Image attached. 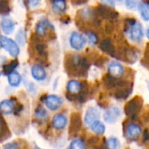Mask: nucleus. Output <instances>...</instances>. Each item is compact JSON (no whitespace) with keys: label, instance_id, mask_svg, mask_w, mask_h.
<instances>
[{"label":"nucleus","instance_id":"obj_1","mask_svg":"<svg viewBox=\"0 0 149 149\" xmlns=\"http://www.w3.org/2000/svg\"><path fill=\"white\" fill-rule=\"evenodd\" d=\"M128 38L133 42H140L143 38V28L140 22L134 19H127L125 28Z\"/></svg>","mask_w":149,"mask_h":149},{"label":"nucleus","instance_id":"obj_2","mask_svg":"<svg viewBox=\"0 0 149 149\" xmlns=\"http://www.w3.org/2000/svg\"><path fill=\"white\" fill-rule=\"evenodd\" d=\"M121 116H122V111L117 106H111L107 107L103 113V119L105 122L110 125L117 123L118 120L121 118Z\"/></svg>","mask_w":149,"mask_h":149},{"label":"nucleus","instance_id":"obj_3","mask_svg":"<svg viewBox=\"0 0 149 149\" xmlns=\"http://www.w3.org/2000/svg\"><path fill=\"white\" fill-rule=\"evenodd\" d=\"M0 46L14 58L17 57L20 52V49L17 44L11 38L5 36H0Z\"/></svg>","mask_w":149,"mask_h":149},{"label":"nucleus","instance_id":"obj_4","mask_svg":"<svg viewBox=\"0 0 149 149\" xmlns=\"http://www.w3.org/2000/svg\"><path fill=\"white\" fill-rule=\"evenodd\" d=\"M69 43L72 49H74L76 51H80L85 47V45L86 44V39L82 34H80L77 31H73V32H72V34L70 36Z\"/></svg>","mask_w":149,"mask_h":149},{"label":"nucleus","instance_id":"obj_5","mask_svg":"<svg viewBox=\"0 0 149 149\" xmlns=\"http://www.w3.org/2000/svg\"><path fill=\"white\" fill-rule=\"evenodd\" d=\"M44 103L49 110L56 111L62 106L63 100L58 95L51 94V95H47L44 99Z\"/></svg>","mask_w":149,"mask_h":149},{"label":"nucleus","instance_id":"obj_6","mask_svg":"<svg viewBox=\"0 0 149 149\" xmlns=\"http://www.w3.org/2000/svg\"><path fill=\"white\" fill-rule=\"evenodd\" d=\"M100 110L95 107H90L86 111V113L84 116V122L87 127H89L94 121L100 120Z\"/></svg>","mask_w":149,"mask_h":149},{"label":"nucleus","instance_id":"obj_7","mask_svg":"<svg viewBox=\"0 0 149 149\" xmlns=\"http://www.w3.org/2000/svg\"><path fill=\"white\" fill-rule=\"evenodd\" d=\"M107 71L111 77L113 78H120L124 74V66L117 62V61H111L107 65Z\"/></svg>","mask_w":149,"mask_h":149},{"label":"nucleus","instance_id":"obj_8","mask_svg":"<svg viewBox=\"0 0 149 149\" xmlns=\"http://www.w3.org/2000/svg\"><path fill=\"white\" fill-rule=\"evenodd\" d=\"M141 127L135 123H130L125 129V134L129 140H135L141 134Z\"/></svg>","mask_w":149,"mask_h":149},{"label":"nucleus","instance_id":"obj_9","mask_svg":"<svg viewBox=\"0 0 149 149\" xmlns=\"http://www.w3.org/2000/svg\"><path fill=\"white\" fill-rule=\"evenodd\" d=\"M16 105L12 100H3L0 102V113L3 115H9L15 111Z\"/></svg>","mask_w":149,"mask_h":149},{"label":"nucleus","instance_id":"obj_10","mask_svg":"<svg viewBox=\"0 0 149 149\" xmlns=\"http://www.w3.org/2000/svg\"><path fill=\"white\" fill-rule=\"evenodd\" d=\"M32 78L37 81H43L46 79V72L40 65H34L31 70Z\"/></svg>","mask_w":149,"mask_h":149},{"label":"nucleus","instance_id":"obj_11","mask_svg":"<svg viewBox=\"0 0 149 149\" xmlns=\"http://www.w3.org/2000/svg\"><path fill=\"white\" fill-rule=\"evenodd\" d=\"M67 118L65 114H57L52 119V127L57 130L64 129L67 125Z\"/></svg>","mask_w":149,"mask_h":149},{"label":"nucleus","instance_id":"obj_12","mask_svg":"<svg viewBox=\"0 0 149 149\" xmlns=\"http://www.w3.org/2000/svg\"><path fill=\"white\" fill-rule=\"evenodd\" d=\"M47 29H52V30H54V26L53 24L48 21L47 19H42L40 20L37 25H36V32L38 34V35H45L46 33V31Z\"/></svg>","mask_w":149,"mask_h":149},{"label":"nucleus","instance_id":"obj_13","mask_svg":"<svg viewBox=\"0 0 149 149\" xmlns=\"http://www.w3.org/2000/svg\"><path fill=\"white\" fill-rule=\"evenodd\" d=\"M0 27H1V30L3 31V33L8 35V34H10L14 31L15 23L8 17H3L0 22Z\"/></svg>","mask_w":149,"mask_h":149},{"label":"nucleus","instance_id":"obj_14","mask_svg":"<svg viewBox=\"0 0 149 149\" xmlns=\"http://www.w3.org/2000/svg\"><path fill=\"white\" fill-rule=\"evenodd\" d=\"M66 90L72 95L78 94L82 90V85H81V83L79 81L75 80V79H72V80L67 82V84H66Z\"/></svg>","mask_w":149,"mask_h":149},{"label":"nucleus","instance_id":"obj_15","mask_svg":"<svg viewBox=\"0 0 149 149\" xmlns=\"http://www.w3.org/2000/svg\"><path fill=\"white\" fill-rule=\"evenodd\" d=\"M88 127H89V129H90L93 134H97V135H103V134L106 133V126H105V124H104L101 120H100L94 121V122H93V124H91Z\"/></svg>","mask_w":149,"mask_h":149},{"label":"nucleus","instance_id":"obj_16","mask_svg":"<svg viewBox=\"0 0 149 149\" xmlns=\"http://www.w3.org/2000/svg\"><path fill=\"white\" fill-rule=\"evenodd\" d=\"M81 126V120L80 117L77 113H73L71 118V123H70V129H69V134H75Z\"/></svg>","mask_w":149,"mask_h":149},{"label":"nucleus","instance_id":"obj_17","mask_svg":"<svg viewBox=\"0 0 149 149\" xmlns=\"http://www.w3.org/2000/svg\"><path fill=\"white\" fill-rule=\"evenodd\" d=\"M21 81L22 77L17 71H13L12 72L8 74V83L10 86L17 87L21 84Z\"/></svg>","mask_w":149,"mask_h":149},{"label":"nucleus","instance_id":"obj_18","mask_svg":"<svg viewBox=\"0 0 149 149\" xmlns=\"http://www.w3.org/2000/svg\"><path fill=\"white\" fill-rule=\"evenodd\" d=\"M10 135V134L8 130V127L4 120L1 116V113H0V141H3L4 140L8 139Z\"/></svg>","mask_w":149,"mask_h":149},{"label":"nucleus","instance_id":"obj_19","mask_svg":"<svg viewBox=\"0 0 149 149\" xmlns=\"http://www.w3.org/2000/svg\"><path fill=\"white\" fill-rule=\"evenodd\" d=\"M98 12L100 16L106 18H113L117 17V13L107 6H100V8L98 9Z\"/></svg>","mask_w":149,"mask_h":149},{"label":"nucleus","instance_id":"obj_20","mask_svg":"<svg viewBox=\"0 0 149 149\" xmlns=\"http://www.w3.org/2000/svg\"><path fill=\"white\" fill-rule=\"evenodd\" d=\"M107 149H120L121 144L120 140L115 136H109L106 141Z\"/></svg>","mask_w":149,"mask_h":149},{"label":"nucleus","instance_id":"obj_21","mask_svg":"<svg viewBox=\"0 0 149 149\" xmlns=\"http://www.w3.org/2000/svg\"><path fill=\"white\" fill-rule=\"evenodd\" d=\"M100 47L102 51L106 52L107 53L110 54V55H114V52H115V49L112 44V42L108 39H105L103 40L100 45Z\"/></svg>","mask_w":149,"mask_h":149},{"label":"nucleus","instance_id":"obj_22","mask_svg":"<svg viewBox=\"0 0 149 149\" xmlns=\"http://www.w3.org/2000/svg\"><path fill=\"white\" fill-rule=\"evenodd\" d=\"M139 10L141 12V16L144 21H149V5L147 3L141 2L139 3Z\"/></svg>","mask_w":149,"mask_h":149},{"label":"nucleus","instance_id":"obj_23","mask_svg":"<svg viewBox=\"0 0 149 149\" xmlns=\"http://www.w3.org/2000/svg\"><path fill=\"white\" fill-rule=\"evenodd\" d=\"M65 0H53L52 10L56 13H63L65 10Z\"/></svg>","mask_w":149,"mask_h":149},{"label":"nucleus","instance_id":"obj_24","mask_svg":"<svg viewBox=\"0 0 149 149\" xmlns=\"http://www.w3.org/2000/svg\"><path fill=\"white\" fill-rule=\"evenodd\" d=\"M86 146L85 141L82 139L79 138H76L74 140H72L68 147V149H86Z\"/></svg>","mask_w":149,"mask_h":149},{"label":"nucleus","instance_id":"obj_25","mask_svg":"<svg viewBox=\"0 0 149 149\" xmlns=\"http://www.w3.org/2000/svg\"><path fill=\"white\" fill-rule=\"evenodd\" d=\"M35 115H36V118L41 121L45 120L47 117H48V113L46 112V110L43 107H39L37 110H36V113H35Z\"/></svg>","mask_w":149,"mask_h":149},{"label":"nucleus","instance_id":"obj_26","mask_svg":"<svg viewBox=\"0 0 149 149\" xmlns=\"http://www.w3.org/2000/svg\"><path fill=\"white\" fill-rule=\"evenodd\" d=\"M86 38H87V40L88 42L91 44V45H95L98 41V37L96 36V34L93 32V31H86Z\"/></svg>","mask_w":149,"mask_h":149},{"label":"nucleus","instance_id":"obj_27","mask_svg":"<svg viewBox=\"0 0 149 149\" xmlns=\"http://www.w3.org/2000/svg\"><path fill=\"white\" fill-rule=\"evenodd\" d=\"M17 66V61H12L10 64H7L3 67V71H4L5 74H10V72H12L13 71H15V68Z\"/></svg>","mask_w":149,"mask_h":149},{"label":"nucleus","instance_id":"obj_28","mask_svg":"<svg viewBox=\"0 0 149 149\" xmlns=\"http://www.w3.org/2000/svg\"><path fill=\"white\" fill-rule=\"evenodd\" d=\"M140 3V0H125V4L129 10H135Z\"/></svg>","mask_w":149,"mask_h":149},{"label":"nucleus","instance_id":"obj_29","mask_svg":"<svg viewBox=\"0 0 149 149\" xmlns=\"http://www.w3.org/2000/svg\"><path fill=\"white\" fill-rule=\"evenodd\" d=\"M17 41L21 44V45H24L25 43V35L23 30H19L17 35Z\"/></svg>","mask_w":149,"mask_h":149},{"label":"nucleus","instance_id":"obj_30","mask_svg":"<svg viewBox=\"0 0 149 149\" xmlns=\"http://www.w3.org/2000/svg\"><path fill=\"white\" fill-rule=\"evenodd\" d=\"M19 145L16 142V141H13V142H10V143H7L3 146V149H19Z\"/></svg>","mask_w":149,"mask_h":149},{"label":"nucleus","instance_id":"obj_31","mask_svg":"<svg viewBox=\"0 0 149 149\" xmlns=\"http://www.w3.org/2000/svg\"><path fill=\"white\" fill-rule=\"evenodd\" d=\"M42 0H28V4L31 8H36L38 7Z\"/></svg>","mask_w":149,"mask_h":149},{"label":"nucleus","instance_id":"obj_32","mask_svg":"<svg viewBox=\"0 0 149 149\" xmlns=\"http://www.w3.org/2000/svg\"><path fill=\"white\" fill-rule=\"evenodd\" d=\"M26 86H27L28 91H29L31 93H33L34 92L36 93V88H35V86H34V85H33L32 83H29L28 85L26 84Z\"/></svg>","mask_w":149,"mask_h":149},{"label":"nucleus","instance_id":"obj_33","mask_svg":"<svg viewBox=\"0 0 149 149\" xmlns=\"http://www.w3.org/2000/svg\"><path fill=\"white\" fill-rule=\"evenodd\" d=\"M101 1H102L103 3H105L110 5L111 7H114V6H115V1H114V0H101Z\"/></svg>","mask_w":149,"mask_h":149},{"label":"nucleus","instance_id":"obj_34","mask_svg":"<svg viewBox=\"0 0 149 149\" xmlns=\"http://www.w3.org/2000/svg\"><path fill=\"white\" fill-rule=\"evenodd\" d=\"M147 37H148V38L149 39V27L148 28V30H147Z\"/></svg>","mask_w":149,"mask_h":149},{"label":"nucleus","instance_id":"obj_35","mask_svg":"<svg viewBox=\"0 0 149 149\" xmlns=\"http://www.w3.org/2000/svg\"><path fill=\"white\" fill-rule=\"evenodd\" d=\"M34 148H35V149H41V148H39L37 145H34Z\"/></svg>","mask_w":149,"mask_h":149},{"label":"nucleus","instance_id":"obj_36","mask_svg":"<svg viewBox=\"0 0 149 149\" xmlns=\"http://www.w3.org/2000/svg\"><path fill=\"white\" fill-rule=\"evenodd\" d=\"M148 90H149V82L148 83Z\"/></svg>","mask_w":149,"mask_h":149},{"label":"nucleus","instance_id":"obj_37","mask_svg":"<svg viewBox=\"0 0 149 149\" xmlns=\"http://www.w3.org/2000/svg\"><path fill=\"white\" fill-rule=\"evenodd\" d=\"M1 74H2V73H1V72H0V77H1Z\"/></svg>","mask_w":149,"mask_h":149},{"label":"nucleus","instance_id":"obj_38","mask_svg":"<svg viewBox=\"0 0 149 149\" xmlns=\"http://www.w3.org/2000/svg\"><path fill=\"white\" fill-rule=\"evenodd\" d=\"M119 1H121V0H119Z\"/></svg>","mask_w":149,"mask_h":149}]
</instances>
